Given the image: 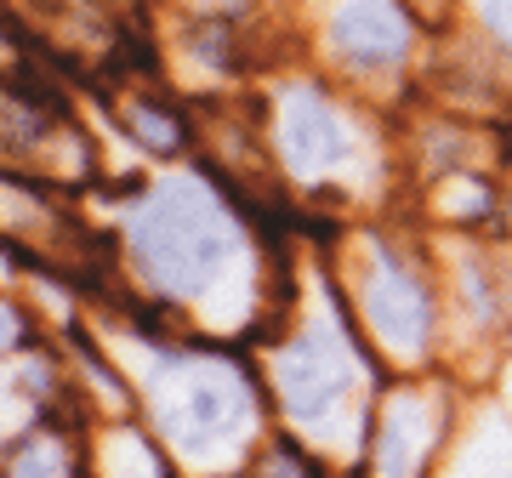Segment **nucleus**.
<instances>
[{"label": "nucleus", "mask_w": 512, "mask_h": 478, "mask_svg": "<svg viewBox=\"0 0 512 478\" xmlns=\"http://www.w3.org/2000/svg\"><path fill=\"white\" fill-rule=\"evenodd\" d=\"M279 148H285L296 177H325L330 166H342L348 131L319 92H291L279 109Z\"/></svg>", "instance_id": "39448f33"}, {"label": "nucleus", "mask_w": 512, "mask_h": 478, "mask_svg": "<svg viewBox=\"0 0 512 478\" xmlns=\"http://www.w3.org/2000/svg\"><path fill=\"white\" fill-rule=\"evenodd\" d=\"M12 342H18V313L0 302V348H12Z\"/></svg>", "instance_id": "f8f14e48"}, {"label": "nucleus", "mask_w": 512, "mask_h": 478, "mask_svg": "<svg viewBox=\"0 0 512 478\" xmlns=\"http://www.w3.org/2000/svg\"><path fill=\"white\" fill-rule=\"evenodd\" d=\"M109 478H160V467H154V456H148V444L120 439V461L109 467Z\"/></svg>", "instance_id": "1a4fd4ad"}, {"label": "nucleus", "mask_w": 512, "mask_h": 478, "mask_svg": "<svg viewBox=\"0 0 512 478\" xmlns=\"http://www.w3.org/2000/svg\"><path fill=\"white\" fill-rule=\"evenodd\" d=\"M137 262L171 296H205L234 262V222L200 183H165L131 222Z\"/></svg>", "instance_id": "f257e3e1"}, {"label": "nucleus", "mask_w": 512, "mask_h": 478, "mask_svg": "<svg viewBox=\"0 0 512 478\" xmlns=\"http://www.w3.org/2000/svg\"><path fill=\"white\" fill-rule=\"evenodd\" d=\"M57 473V444L52 439H29L12 456V478H52Z\"/></svg>", "instance_id": "6e6552de"}, {"label": "nucleus", "mask_w": 512, "mask_h": 478, "mask_svg": "<svg viewBox=\"0 0 512 478\" xmlns=\"http://www.w3.org/2000/svg\"><path fill=\"white\" fill-rule=\"evenodd\" d=\"M160 422L165 439L177 444L188 461H211L228 456L251 422V393L234 370L222 365H188L177 370V382L165 387L160 399Z\"/></svg>", "instance_id": "f03ea898"}, {"label": "nucleus", "mask_w": 512, "mask_h": 478, "mask_svg": "<svg viewBox=\"0 0 512 478\" xmlns=\"http://www.w3.org/2000/svg\"><path fill=\"white\" fill-rule=\"evenodd\" d=\"M478 12H484V23H490V35L512 46V0H478Z\"/></svg>", "instance_id": "9b49d317"}, {"label": "nucleus", "mask_w": 512, "mask_h": 478, "mask_svg": "<svg viewBox=\"0 0 512 478\" xmlns=\"http://www.w3.org/2000/svg\"><path fill=\"white\" fill-rule=\"evenodd\" d=\"M131 126H137V137L154 148H177V126L165 120V114H148L143 103H131Z\"/></svg>", "instance_id": "9d476101"}, {"label": "nucleus", "mask_w": 512, "mask_h": 478, "mask_svg": "<svg viewBox=\"0 0 512 478\" xmlns=\"http://www.w3.org/2000/svg\"><path fill=\"white\" fill-rule=\"evenodd\" d=\"M433 399L416 393V387H399L382 405V422H376V473L382 478H416L427 450H433Z\"/></svg>", "instance_id": "0eeeda50"}, {"label": "nucleus", "mask_w": 512, "mask_h": 478, "mask_svg": "<svg viewBox=\"0 0 512 478\" xmlns=\"http://www.w3.org/2000/svg\"><path fill=\"white\" fill-rule=\"evenodd\" d=\"M330 40L336 52L353 57V63H399L410 52V18H404L399 0H336L330 12Z\"/></svg>", "instance_id": "423d86ee"}, {"label": "nucleus", "mask_w": 512, "mask_h": 478, "mask_svg": "<svg viewBox=\"0 0 512 478\" xmlns=\"http://www.w3.org/2000/svg\"><path fill=\"white\" fill-rule=\"evenodd\" d=\"M279 399L291 410V422H302L308 433H330L342 405H348V387H353V359L342 353V342L325 331L296 336L291 348L279 353L274 365Z\"/></svg>", "instance_id": "7ed1b4c3"}, {"label": "nucleus", "mask_w": 512, "mask_h": 478, "mask_svg": "<svg viewBox=\"0 0 512 478\" xmlns=\"http://www.w3.org/2000/svg\"><path fill=\"white\" fill-rule=\"evenodd\" d=\"M365 319L376 342L399 359H416L427 348V331H433V296L410 268H404L393 251H376L365 274Z\"/></svg>", "instance_id": "20e7f679"}]
</instances>
